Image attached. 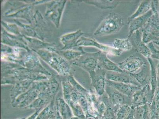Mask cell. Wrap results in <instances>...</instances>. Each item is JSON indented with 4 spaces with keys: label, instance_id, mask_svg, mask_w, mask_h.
I'll return each instance as SVG.
<instances>
[{
    "label": "cell",
    "instance_id": "cell-1",
    "mask_svg": "<svg viewBox=\"0 0 159 119\" xmlns=\"http://www.w3.org/2000/svg\"><path fill=\"white\" fill-rule=\"evenodd\" d=\"M125 25L120 16L112 12L102 20L97 28L94 35L97 37L110 35L119 32Z\"/></svg>",
    "mask_w": 159,
    "mask_h": 119
},
{
    "label": "cell",
    "instance_id": "cell-2",
    "mask_svg": "<svg viewBox=\"0 0 159 119\" xmlns=\"http://www.w3.org/2000/svg\"><path fill=\"white\" fill-rule=\"evenodd\" d=\"M154 95L150 83L141 88L134 93L131 97V108L134 109L147 104H151Z\"/></svg>",
    "mask_w": 159,
    "mask_h": 119
},
{
    "label": "cell",
    "instance_id": "cell-3",
    "mask_svg": "<svg viewBox=\"0 0 159 119\" xmlns=\"http://www.w3.org/2000/svg\"><path fill=\"white\" fill-rule=\"evenodd\" d=\"M106 72L105 69L98 68L94 72L90 74L92 86L95 93L99 96H102L105 93Z\"/></svg>",
    "mask_w": 159,
    "mask_h": 119
},
{
    "label": "cell",
    "instance_id": "cell-4",
    "mask_svg": "<svg viewBox=\"0 0 159 119\" xmlns=\"http://www.w3.org/2000/svg\"><path fill=\"white\" fill-rule=\"evenodd\" d=\"M146 64L145 61L142 58L135 55H131L117 65L120 69L125 72L134 73Z\"/></svg>",
    "mask_w": 159,
    "mask_h": 119
},
{
    "label": "cell",
    "instance_id": "cell-5",
    "mask_svg": "<svg viewBox=\"0 0 159 119\" xmlns=\"http://www.w3.org/2000/svg\"><path fill=\"white\" fill-rule=\"evenodd\" d=\"M105 93L112 105L115 107H118L123 105L131 106V97L124 95L112 87L106 85Z\"/></svg>",
    "mask_w": 159,
    "mask_h": 119
},
{
    "label": "cell",
    "instance_id": "cell-6",
    "mask_svg": "<svg viewBox=\"0 0 159 119\" xmlns=\"http://www.w3.org/2000/svg\"><path fill=\"white\" fill-rule=\"evenodd\" d=\"M106 78L108 80L122 83L131 84L135 86L141 87V85L130 74L125 72L123 73L107 71Z\"/></svg>",
    "mask_w": 159,
    "mask_h": 119
},
{
    "label": "cell",
    "instance_id": "cell-7",
    "mask_svg": "<svg viewBox=\"0 0 159 119\" xmlns=\"http://www.w3.org/2000/svg\"><path fill=\"white\" fill-rule=\"evenodd\" d=\"M39 91H29L19 96L11 105L14 108L18 107L25 109L39 97Z\"/></svg>",
    "mask_w": 159,
    "mask_h": 119
},
{
    "label": "cell",
    "instance_id": "cell-8",
    "mask_svg": "<svg viewBox=\"0 0 159 119\" xmlns=\"http://www.w3.org/2000/svg\"><path fill=\"white\" fill-rule=\"evenodd\" d=\"M142 35L143 33L140 30H137L133 33L129 38V39H131L130 40L137 52L141 53L146 58H150L151 53L148 46L143 41Z\"/></svg>",
    "mask_w": 159,
    "mask_h": 119
},
{
    "label": "cell",
    "instance_id": "cell-9",
    "mask_svg": "<svg viewBox=\"0 0 159 119\" xmlns=\"http://www.w3.org/2000/svg\"><path fill=\"white\" fill-rule=\"evenodd\" d=\"M107 85L115 88L116 90L129 97L132 96L137 91L141 89V87L135 86L131 84L113 82L107 80Z\"/></svg>",
    "mask_w": 159,
    "mask_h": 119
},
{
    "label": "cell",
    "instance_id": "cell-10",
    "mask_svg": "<svg viewBox=\"0 0 159 119\" xmlns=\"http://www.w3.org/2000/svg\"><path fill=\"white\" fill-rule=\"evenodd\" d=\"M153 14L154 13L153 11L151 9L144 15L134 19L131 21L128 24L129 26V33L128 36V38L129 39L133 33L135 31L143 28L150 18L152 17Z\"/></svg>",
    "mask_w": 159,
    "mask_h": 119
},
{
    "label": "cell",
    "instance_id": "cell-11",
    "mask_svg": "<svg viewBox=\"0 0 159 119\" xmlns=\"http://www.w3.org/2000/svg\"><path fill=\"white\" fill-rule=\"evenodd\" d=\"M107 53L99 51V59H98V68L105 69L106 71H111L123 73L125 71L120 69L118 65L108 59Z\"/></svg>",
    "mask_w": 159,
    "mask_h": 119
},
{
    "label": "cell",
    "instance_id": "cell-12",
    "mask_svg": "<svg viewBox=\"0 0 159 119\" xmlns=\"http://www.w3.org/2000/svg\"><path fill=\"white\" fill-rule=\"evenodd\" d=\"M56 109L63 119H69L73 117L70 105L63 97H56Z\"/></svg>",
    "mask_w": 159,
    "mask_h": 119
},
{
    "label": "cell",
    "instance_id": "cell-13",
    "mask_svg": "<svg viewBox=\"0 0 159 119\" xmlns=\"http://www.w3.org/2000/svg\"><path fill=\"white\" fill-rule=\"evenodd\" d=\"M130 74L140 84L141 88L150 83V69L147 64L142 67L139 72Z\"/></svg>",
    "mask_w": 159,
    "mask_h": 119
},
{
    "label": "cell",
    "instance_id": "cell-14",
    "mask_svg": "<svg viewBox=\"0 0 159 119\" xmlns=\"http://www.w3.org/2000/svg\"><path fill=\"white\" fill-rule=\"evenodd\" d=\"M101 98L106 107L102 119H116V112L119 107H115L112 105L106 93L101 96Z\"/></svg>",
    "mask_w": 159,
    "mask_h": 119
},
{
    "label": "cell",
    "instance_id": "cell-15",
    "mask_svg": "<svg viewBox=\"0 0 159 119\" xmlns=\"http://www.w3.org/2000/svg\"><path fill=\"white\" fill-rule=\"evenodd\" d=\"M56 98H54L50 103L45 107L39 113L36 119H54L56 112Z\"/></svg>",
    "mask_w": 159,
    "mask_h": 119
},
{
    "label": "cell",
    "instance_id": "cell-16",
    "mask_svg": "<svg viewBox=\"0 0 159 119\" xmlns=\"http://www.w3.org/2000/svg\"><path fill=\"white\" fill-rule=\"evenodd\" d=\"M71 101L78 103L82 107L86 115L89 110V102L86 95L74 91L71 96Z\"/></svg>",
    "mask_w": 159,
    "mask_h": 119
},
{
    "label": "cell",
    "instance_id": "cell-17",
    "mask_svg": "<svg viewBox=\"0 0 159 119\" xmlns=\"http://www.w3.org/2000/svg\"><path fill=\"white\" fill-rule=\"evenodd\" d=\"M152 2L150 1H142L140 3L137 11L134 14L128 18L127 21L128 25L133 20L144 15L152 9Z\"/></svg>",
    "mask_w": 159,
    "mask_h": 119
},
{
    "label": "cell",
    "instance_id": "cell-18",
    "mask_svg": "<svg viewBox=\"0 0 159 119\" xmlns=\"http://www.w3.org/2000/svg\"><path fill=\"white\" fill-rule=\"evenodd\" d=\"M133 109L135 119H151L150 104H147Z\"/></svg>",
    "mask_w": 159,
    "mask_h": 119
},
{
    "label": "cell",
    "instance_id": "cell-19",
    "mask_svg": "<svg viewBox=\"0 0 159 119\" xmlns=\"http://www.w3.org/2000/svg\"><path fill=\"white\" fill-rule=\"evenodd\" d=\"M112 45L114 48L122 52L131 50L133 46L129 39L128 38L125 39H116L112 43Z\"/></svg>",
    "mask_w": 159,
    "mask_h": 119
},
{
    "label": "cell",
    "instance_id": "cell-20",
    "mask_svg": "<svg viewBox=\"0 0 159 119\" xmlns=\"http://www.w3.org/2000/svg\"><path fill=\"white\" fill-rule=\"evenodd\" d=\"M150 67V85L154 95L156 88H157V70L152 59L151 58H148Z\"/></svg>",
    "mask_w": 159,
    "mask_h": 119
},
{
    "label": "cell",
    "instance_id": "cell-21",
    "mask_svg": "<svg viewBox=\"0 0 159 119\" xmlns=\"http://www.w3.org/2000/svg\"><path fill=\"white\" fill-rule=\"evenodd\" d=\"M69 104L71 108L72 112L74 117L82 119H85L86 114L78 103L70 101Z\"/></svg>",
    "mask_w": 159,
    "mask_h": 119
},
{
    "label": "cell",
    "instance_id": "cell-22",
    "mask_svg": "<svg viewBox=\"0 0 159 119\" xmlns=\"http://www.w3.org/2000/svg\"><path fill=\"white\" fill-rule=\"evenodd\" d=\"M131 106L123 105L120 106L116 112V119H125L132 111Z\"/></svg>",
    "mask_w": 159,
    "mask_h": 119
},
{
    "label": "cell",
    "instance_id": "cell-23",
    "mask_svg": "<svg viewBox=\"0 0 159 119\" xmlns=\"http://www.w3.org/2000/svg\"><path fill=\"white\" fill-rule=\"evenodd\" d=\"M117 2H112V1H102V2H97L96 1L95 6L101 9H112L114 8L118 5Z\"/></svg>",
    "mask_w": 159,
    "mask_h": 119
},
{
    "label": "cell",
    "instance_id": "cell-24",
    "mask_svg": "<svg viewBox=\"0 0 159 119\" xmlns=\"http://www.w3.org/2000/svg\"><path fill=\"white\" fill-rule=\"evenodd\" d=\"M147 46L151 53L150 57L159 60V50L155 46L154 43L152 41L150 42L147 44Z\"/></svg>",
    "mask_w": 159,
    "mask_h": 119
},
{
    "label": "cell",
    "instance_id": "cell-25",
    "mask_svg": "<svg viewBox=\"0 0 159 119\" xmlns=\"http://www.w3.org/2000/svg\"><path fill=\"white\" fill-rule=\"evenodd\" d=\"M43 108H39L36 110L35 112L32 114L31 115L29 116V117H26L25 119H36L37 118L38 115L40 112L43 109Z\"/></svg>",
    "mask_w": 159,
    "mask_h": 119
},
{
    "label": "cell",
    "instance_id": "cell-26",
    "mask_svg": "<svg viewBox=\"0 0 159 119\" xmlns=\"http://www.w3.org/2000/svg\"><path fill=\"white\" fill-rule=\"evenodd\" d=\"M85 119H100L98 118L95 116L92 115L90 114H88L86 115V118Z\"/></svg>",
    "mask_w": 159,
    "mask_h": 119
},
{
    "label": "cell",
    "instance_id": "cell-27",
    "mask_svg": "<svg viewBox=\"0 0 159 119\" xmlns=\"http://www.w3.org/2000/svg\"><path fill=\"white\" fill-rule=\"evenodd\" d=\"M125 119H135L134 117V110L133 109L131 112Z\"/></svg>",
    "mask_w": 159,
    "mask_h": 119
},
{
    "label": "cell",
    "instance_id": "cell-28",
    "mask_svg": "<svg viewBox=\"0 0 159 119\" xmlns=\"http://www.w3.org/2000/svg\"><path fill=\"white\" fill-rule=\"evenodd\" d=\"M152 42L154 44H155L159 46V37H154L153 39Z\"/></svg>",
    "mask_w": 159,
    "mask_h": 119
},
{
    "label": "cell",
    "instance_id": "cell-29",
    "mask_svg": "<svg viewBox=\"0 0 159 119\" xmlns=\"http://www.w3.org/2000/svg\"><path fill=\"white\" fill-rule=\"evenodd\" d=\"M55 119H63L61 117L60 114H59V113L57 109H56V117Z\"/></svg>",
    "mask_w": 159,
    "mask_h": 119
},
{
    "label": "cell",
    "instance_id": "cell-30",
    "mask_svg": "<svg viewBox=\"0 0 159 119\" xmlns=\"http://www.w3.org/2000/svg\"><path fill=\"white\" fill-rule=\"evenodd\" d=\"M157 78H158L159 79V62L157 67Z\"/></svg>",
    "mask_w": 159,
    "mask_h": 119
},
{
    "label": "cell",
    "instance_id": "cell-31",
    "mask_svg": "<svg viewBox=\"0 0 159 119\" xmlns=\"http://www.w3.org/2000/svg\"><path fill=\"white\" fill-rule=\"evenodd\" d=\"M69 119H81L80 118H79V117H74V116H73V117H71V118Z\"/></svg>",
    "mask_w": 159,
    "mask_h": 119
},
{
    "label": "cell",
    "instance_id": "cell-32",
    "mask_svg": "<svg viewBox=\"0 0 159 119\" xmlns=\"http://www.w3.org/2000/svg\"><path fill=\"white\" fill-rule=\"evenodd\" d=\"M26 118V117H20V118L16 119H25Z\"/></svg>",
    "mask_w": 159,
    "mask_h": 119
},
{
    "label": "cell",
    "instance_id": "cell-33",
    "mask_svg": "<svg viewBox=\"0 0 159 119\" xmlns=\"http://www.w3.org/2000/svg\"></svg>",
    "mask_w": 159,
    "mask_h": 119
}]
</instances>
